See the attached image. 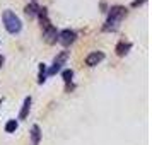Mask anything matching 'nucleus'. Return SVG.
<instances>
[{
    "mask_svg": "<svg viewBox=\"0 0 152 145\" xmlns=\"http://www.w3.org/2000/svg\"><path fill=\"white\" fill-rule=\"evenodd\" d=\"M125 15H126V9L123 5H113L110 9V12H108V19L104 22L103 31L104 33H115L120 28V24L125 19Z\"/></svg>",
    "mask_w": 152,
    "mask_h": 145,
    "instance_id": "1",
    "label": "nucleus"
},
{
    "mask_svg": "<svg viewBox=\"0 0 152 145\" xmlns=\"http://www.w3.org/2000/svg\"><path fill=\"white\" fill-rule=\"evenodd\" d=\"M2 21H4V26H5V29H7V33H10V34H17V33H21L22 22H21V19L12 12V10H5L4 15H2Z\"/></svg>",
    "mask_w": 152,
    "mask_h": 145,
    "instance_id": "2",
    "label": "nucleus"
},
{
    "mask_svg": "<svg viewBox=\"0 0 152 145\" xmlns=\"http://www.w3.org/2000/svg\"><path fill=\"white\" fill-rule=\"evenodd\" d=\"M67 58H69V51H62V53L53 60V65L46 70V75H55L56 72H60L62 67L65 65V62H67Z\"/></svg>",
    "mask_w": 152,
    "mask_h": 145,
    "instance_id": "3",
    "label": "nucleus"
},
{
    "mask_svg": "<svg viewBox=\"0 0 152 145\" xmlns=\"http://www.w3.org/2000/svg\"><path fill=\"white\" fill-rule=\"evenodd\" d=\"M75 39H77V34H75V31H72V29H63V31L58 33V43L62 46H70Z\"/></svg>",
    "mask_w": 152,
    "mask_h": 145,
    "instance_id": "4",
    "label": "nucleus"
},
{
    "mask_svg": "<svg viewBox=\"0 0 152 145\" xmlns=\"http://www.w3.org/2000/svg\"><path fill=\"white\" fill-rule=\"evenodd\" d=\"M43 39L48 43V44H55L58 41V31L53 24H50L46 28H43Z\"/></svg>",
    "mask_w": 152,
    "mask_h": 145,
    "instance_id": "5",
    "label": "nucleus"
},
{
    "mask_svg": "<svg viewBox=\"0 0 152 145\" xmlns=\"http://www.w3.org/2000/svg\"><path fill=\"white\" fill-rule=\"evenodd\" d=\"M103 60H104L103 51H92V53H89L87 58H86V65H87V67H96L97 63H101Z\"/></svg>",
    "mask_w": 152,
    "mask_h": 145,
    "instance_id": "6",
    "label": "nucleus"
},
{
    "mask_svg": "<svg viewBox=\"0 0 152 145\" xmlns=\"http://www.w3.org/2000/svg\"><path fill=\"white\" fill-rule=\"evenodd\" d=\"M132 50V43L128 41H120L116 44V48H115V51H116V55L118 56H125L128 51Z\"/></svg>",
    "mask_w": 152,
    "mask_h": 145,
    "instance_id": "7",
    "label": "nucleus"
},
{
    "mask_svg": "<svg viewBox=\"0 0 152 145\" xmlns=\"http://www.w3.org/2000/svg\"><path fill=\"white\" fill-rule=\"evenodd\" d=\"M39 142H41V128L38 125H33L31 126V144L39 145Z\"/></svg>",
    "mask_w": 152,
    "mask_h": 145,
    "instance_id": "8",
    "label": "nucleus"
},
{
    "mask_svg": "<svg viewBox=\"0 0 152 145\" xmlns=\"http://www.w3.org/2000/svg\"><path fill=\"white\" fill-rule=\"evenodd\" d=\"M31 103H33V99L31 96H28L24 99V103H22V108H21V113H19V119H26L29 114V109H31Z\"/></svg>",
    "mask_w": 152,
    "mask_h": 145,
    "instance_id": "9",
    "label": "nucleus"
},
{
    "mask_svg": "<svg viewBox=\"0 0 152 145\" xmlns=\"http://www.w3.org/2000/svg\"><path fill=\"white\" fill-rule=\"evenodd\" d=\"M38 10H39V7H38V4H36V2L28 4V5L24 7V12H26L28 17H36V15H38Z\"/></svg>",
    "mask_w": 152,
    "mask_h": 145,
    "instance_id": "10",
    "label": "nucleus"
},
{
    "mask_svg": "<svg viewBox=\"0 0 152 145\" xmlns=\"http://www.w3.org/2000/svg\"><path fill=\"white\" fill-rule=\"evenodd\" d=\"M46 82V65L39 63V74H38V84H45Z\"/></svg>",
    "mask_w": 152,
    "mask_h": 145,
    "instance_id": "11",
    "label": "nucleus"
},
{
    "mask_svg": "<svg viewBox=\"0 0 152 145\" xmlns=\"http://www.w3.org/2000/svg\"><path fill=\"white\" fill-rule=\"evenodd\" d=\"M62 77H63V82L67 84V87H69L70 84H72V79H74V70H63ZM70 87H72V85H70Z\"/></svg>",
    "mask_w": 152,
    "mask_h": 145,
    "instance_id": "12",
    "label": "nucleus"
},
{
    "mask_svg": "<svg viewBox=\"0 0 152 145\" xmlns=\"http://www.w3.org/2000/svg\"><path fill=\"white\" fill-rule=\"evenodd\" d=\"M15 130H17V121H15V119H10V121L5 123V131H7V133H12V131H15Z\"/></svg>",
    "mask_w": 152,
    "mask_h": 145,
    "instance_id": "13",
    "label": "nucleus"
},
{
    "mask_svg": "<svg viewBox=\"0 0 152 145\" xmlns=\"http://www.w3.org/2000/svg\"><path fill=\"white\" fill-rule=\"evenodd\" d=\"M144 2L145 0H133V2H132V7H138V5H142Z\"/></svg>",
    "mask_w": 152,
    "mask_h": 145,
    "instance_id": "14",
    "label": "nucleus"
},
{
    "mask_svg": "<svg viewBox=\"0 0 152 145\" xmlns=\"http://www.w3.org/2000/svg\"><path fill=\"white\" fill-rule=\"evenodd\" d=\"M2 65H4V56L0 55V67H2Z\"/></svg>",
    "mask_w": 152,
    "mask_h": 145,
    "instance_id": "15",
    "label": "nucleus"
},
{
    "mask_svg": "<svg viewBox=\"0 0 152 145\" xmlns=\"http://www.w3.org/2000/svg\"><path fill=\"white\" fill-rule=\"evenodd\" d=\"M33 2H36V0H33Z\"/></svg>",
    "mask_w": 152,
    "mask_h": 145,
    "instance_id": "16",
    "label": "nucleus"
}]
</instances>
